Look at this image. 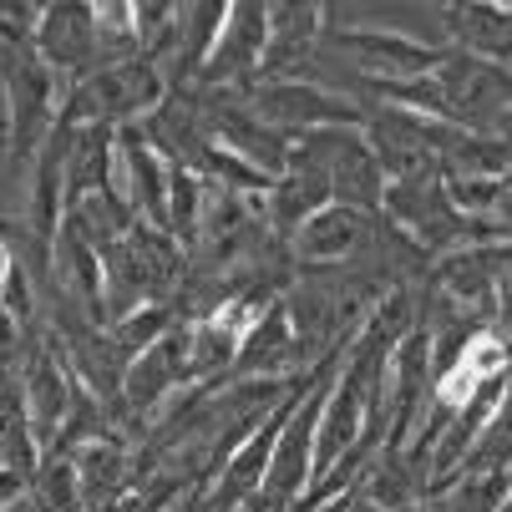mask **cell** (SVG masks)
<instances>
[{
	"label": "cell",
	"mask_w": 512,
	"mask_h": 512,
	"mask_svg": "<svg viewBox=\"0 0 512 512\" xmlns=\"http://www.w3.org/2000/svg\"><path fill=\"white\" fill-rule=\"evenodd\" d=\"M6 92H11V163H31V153L41 148V132L51 122V71L36 61V51L11 56L6 61Z\"/></svg>",
	"instance_id": "1"
},
{
	"label": "cell",
	"mask_w": 512,
	"mask_h": 512,
	"mask_svg": "<svg viewBox=\"0 0 512 512\" xmlns=\"http://www.w3.org/2000/svg\"><path fill=\"white\" fill-rule=\"evenodd\" d=\"M264 41H269V11L264 6H229L224 26H218V46L203 56V77L208 82L249 77L264 61Z\"/></svg>",
	"instance_id": "2"
},
{
	"label": "cell",
	"mask_w": 512,
	"mask_h": 512,
	"mask_svg": "<svg viewBox=\"0 0 512 512\" xmlns=\"http://www.w3.org/2000/svg\"><path fill=\"white\" fill-rule=\"evenodd\" d=\"M188 381V355H183V330L158 335L148 350H137L122 371V401L132 411H153L173 386Z\"/></svg>",
	"instance_id": "3"
},
{
	"label": "cell",
	"mask_w": 512,
	"mask_h": 512,
	"mask_svg": "<svg viewBox=\"0 0 512 512\" xmlns=\"http://www.w3.org/2000/svg\"><path fill=\"white\" fill-rule=\"evenodd\" d=\"M264 127H320V122H355L350 107H340L335 97L305 87V82H259L244 102Z\"/></svg>",
	"instance_id": "4"
},
{
	"label": "cell",
	"mask_w": 512,
	"mask_h": 512,
	"mask_svg": "<svg viewBox=\"0 0 512 512\" xmlns=\"http://www.w3.org/2000/svg\"><path fill=\"white\" fill-rule=\"evenodd\" d=\"M36 61L61 66L71 77H82L87 66H97V36H92V6H51L36 21Z\"/></svg>",
	"instance_id": "5"
},
{
	"label": "cell",
	"mask_w": 512,
	"mask_h": 512,
	"mask_svg": "<svg viewBox=\"0 0 512 512\" xmlns=\"http://www.w3.org/2000/svg\"><path fill=\"white\" fill-rule=\"evenodd\" d=\"M355 61L371 71V82H406V77H426V71L442 61L431 46L421 41H406V36H391V31H345L340 36Z\"/></svg>",
	"instance_id": "6"
},
{
	"label": "cell",
	"mask_w": 512,
	"mask_h": 512,
	"mask_svg": "<svg viewBox=\"0 0 512 512\" xmlns=\"http://www.w3.org/2000/svg\"><path fill=\"white\" fill-rule=\"evenodd\" d=\"M289 239H295V254H300V259L340 264V259H355L360 244L371 239V218L335 203V208H320L315 218H305V224L289 234Z\"/></svg>",
	"instance_id": "7"
},
{
	"label": "cell",
	"mask_w": 512,
	"mask_h": 512,
	"mask_svg": "<svg viewBox=\"0 0 512 512\" xmlns=\"http://www.w3.org/2000/svg\"><path fill=\"white\" fill-rule=\"evenodd\" d=\"M295 355H300V345H295V330H289V315H284V305H274V310H264V315L239 335V350H234L229 371L259 376V381H279L284 365L295 360Z\"/></svg>",
	"instance_id": "8"
},
{
	"label": "cell",
	"mask_w": 512,
	"mask_h": 512,
	"mask_svg": "<svg viewBox=\"0 0 512 512\" xmlns=\"http://www.w3.org/2000/svg\"><path fill=\"white\" fill-rule=\"evenodd\" d=\"M71 472H77V497H82V507H92V512H107V507L122 497V487L132 482V462H127V452L112 442V436H97V442L77 447V457H71Z\"/></svg>",
	"instance_id": "9"
},
{
	"label": "cell",
	"mask_w": 512,
	"mask_h": 512,
	"mask_svg": "<svg viewBox=\"0 0 512 512\" xmlns=\"http://www.w3.org/2000/svg\"><path fill=\"white\" fill-rule=\"evenodd\" d=\"M122 163L132 173V208L142 213V224L148 229H163L168 224V178H163V158L158 148L142 142L137 127L122 132Z\"/></svg>",
	"instance_id": "10"
},
{
	"label": "cell",
	"mask_w": 512,
	"mask_h": 512,
	"mask_svg": "<svg viewBox=\"0 0 512 512\" xmlns=\"http://www.w3.org/2000/svg\"><path fill=\"white\" fill-rule=\"evenodd\" d=\"M320 203H330V183H325V173L295 158V168H289L284 178H274V193H269L274 229H279V234H295L305 218H315Z\"/></svg>",
	"instance_id": "11"
},
{
	"label": "cell",
	"mask_w": 512,
	"mask_h": 512,
	"mask_svg": "<svg viewBox=\"0 0 512 512\" xmlns=\"http://www.w3.org/2000/svg\"><path fill=\"white\" fill-rule=\"evenodd\" d=\"M447 26L477 51V61L492 56L502 66V56H507V11L502 6H452L447 11Z\"/></svg>",
	"instance_id": "12"
},
{
	"label": "cell",
	"mask_w": 512,
	"mask_h": 512,
	"mask_svg": "<svg viewBox=\"0 0 512 512\" xmlns=\"http://www.w3.org/2000/svg\"><path fill=\"white\" fill-rule=\"evenodd\" d=\"M36 507H41V512H82L71 457H56V452H51V457L36 467Z\"/></svg>",
	"instance_id": "13"
},
{
	"label": "cell",
	"mask_w": 512,
	"mask_h": 512,
	"mask_svg": "<svg viewBox=\"0 0 512 512\" xmlns=\"http://www.w3.org/2000/svg\"><path fill=\"white\" fill-rule=\"evenodd\" d=\"M21 492H26V477H21V472H11V467H0V507L21 502Z\"/></svg>",
	"instance_id": "14"
},
{
	"label": "cell",
	"mask_w": 512,
	"mask_h": 512,
	"mask_svg": "<svg viewBox=\"0 0 512 512\" xmlns=\"http://www.w3.org/2000/svg\"><path fill=\"white\" fill-rule=\"evenodd\" d=\"M11 274H16V259H11V249H6V244H0V289L11 284Z\"/></svg>",
	"instance_id": "15"
},
{
	"label": "cell",
	"mask_w": 512,
	"mask_h": 512,
	"mask_svg": "<svg viewBox=\"0 0 512 512\" xmlns=\"http://www.w3.org/2000/svg\"><path fill=\"white\" fill-rule=\"evenodd\" d=\"M0 512H41V507H36V502H26V497H21V502H11V507H0Z\"/></svg>",
	"instance_id": "16"
}]
</instances>
